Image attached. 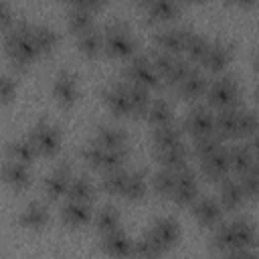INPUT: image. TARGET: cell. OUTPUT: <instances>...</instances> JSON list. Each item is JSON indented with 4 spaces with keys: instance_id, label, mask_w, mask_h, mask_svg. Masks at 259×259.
Instances as JSON below:
<instances>
[{
    "instance_id": "3",
    "label": "cell",
    "mask_w": 259,
    "mask_h": 259,
    "mask_svg": "<svg viewBox=\"0 0 259 259\" xmlns=\"http://www.w3.org/2000/svg\"><path fill=\"white\" fill-rule=\"evenodd\" d=\"M123 75L127 81L138 83L146 89H158L162 83V75L156 71L150 55H134L132 59H127Z\"/></svg>"
},
{
    "instance_id": "33",
    "label": "cell",
    "mask_w": 259,
    "mask_h": 259,
    "mask_svg": "<svg viewBox=\"0 0 259 259\" xmlns=\"http://www.w3.org/2000/svg\"><path fill=\"white\" fill-rule=\"evenodd\" d=\"M152 140H154L156 150H158V148L176 146V144H180V142H182V127H178L176 123H168V125L154 127Z\"/></svg>"
},
{
    "instance_id": "30",
    "label": "cell",
    "mask_w": 259,
    "mask_h": 259,
    "mask_svg": "<svg viewBox=\"0 0 259 259\" xmlns=\"http://www.w3.org/2000/svg\"><path fill=\"white\" fill-rule=\"evenodd\" d=\"M38 154L34 142L28 138H18V140H12L8 142V156L10 160H16V162H22V164H28L34 160V156Z\"/></svg>"
},
{
    "instance_id": "50",
    "label": "cell",
    "mask_w": 259,
    "mask_h": 259,
    "mask_svg": "<svg viewBox=\"0 0 259 259\" xmlns=\"http://www.w3.org/2000/svg\"><path fill=\"white\" fill-rule=\"evenodd\" d=\"M245 174H249V176H253L257 182H259V158L253 162V166L249 168V172H245Z\"/></svg>"
},
{
    "instance_id": "8",
    "label": "cell",
    "mask_w": 259,
    "mask_h": 259,
    "mask_svg": "<svg viewBox=\"0 0 259 259\" xmlns=\"http://www.w3.org/2000/svg\"><path fill=\"white\" fill-rule=\"evenodd\" d=\"M172 200L178 204H194L198 200V182L194 170L188 166L176 172V186L172 192Z\"/></svg>"
},
{
    "instance_id": "17",
    "label": "cell",
    "mask_w": 259,
    "mask_h": 259,
    "mask_svg": "<svg viewBox=\"0 0 259 259\" xmlns=\"http://www.w3.org/2000/svg\"><path fill=\"white\" fill-rule=\"evenodd\" d=\"M200 170H202V174H204L206 178H212V180H217V178H227V174H229V170H231L229 148L223 146V148L217 150L214 154L202 158V160H200Z\"/></svg>"
},
{
    "instance_id": "16",
    "label": "cell",
    "mask_w": 259,
    "mask_h": 259,
    "mask_svg": "<svg viewBox=\"0 0 259 259\" xmlns=\"http://www.w3.org/2000/svg\"><path fill=\"white\" fill-rule=\"evenodd\" d=\"M223 204H221V200H214V198H210V196H202V198H198L194 204H192V212H194V217L198 219V223L200 225H204V227H217L219 223H221V219H223Z\"/></svg>"
},
{
    "instance_id": "2",
    "label": "cell",
    "mask_w": 259,
    "mask_h": 259,
    "mask_svg": "<svg viewBox=\"0 0 259 259\" xmlns=\"http://www.w3.org/2000/svg\"><path fill=\"white\" fill-rule=\"evenodd\" d=\"M136 38L130 26L121 20H113L103 30V49L117 59H132L136 55Z\"/></svg>"
},
{
    "instance_id": "48",
    "label": "cell",
    "mask_w": 259,
    "mask_h": 259,
    "mask_svg": "<svg viewBox=\"0 0 259 259\" xmlns=\"http://www.w3.org/2000/svg\"><path fill=\"white\" fill-rule=\"evenodd\" d=\"M12 22H14V14H12L10 4L6 0H0V26L6 30Z\"/></svg>"
},
{
    "instance_id": "10",
    "label": "cell",
    "mask_w": 259,
    "mask_h": 259,
    "mask_svg": "<svg viewBox=\"0 0 259 259\" xmlns=\"http://www.w3.org/2000/svg\"><path fill=\"white\" fill-rule=\"evenodd\" d=\"M103 101L109 107L111 113L123 117L134 113L132 111V101H130V93H127V83H109L103 89Z\"/></svg>"
},
{
    "instance_id": "49",
    "label": "cell",
    "mask_w": 259,
    "mask_h": 259,
    "mask_svg": "<svg viewBox=\"0 0 259 259\" xmlns=\"http://www.w3.org/2000/svg\"><path fill=\"white\" fill-rule=\"evenodd\" d=\"M249 148H251V150H253V154L259 158V130L251 136V144H249Z\"/></svg>"
},
{
    "instance_id": "27",
    "label": "cell",
    "mask_w": 259,
    "mask_h": 259,
    "mask_svg": "<svg viewBox=\"0 0 259 259\" xmlns=\"http://www.w3.org/2000/svg\"><path fill=\"white\" fill-rule=\"evenodd\" d=\"M148 121L154 125V127H160V125H168V123H174V111H172V105L168 99L164 97H158V99H152V105L146 113Z\"/></svg>"
},
{
    "instance_id": "39",
    "label": "cell",
    "mask_w": 259,
    "mask_h": 259,
    "mask_svg": "<svg viewBox=\"0 0 259 259\" xmlns=\"http://www.w3.org/2000/svg\"><path fill=\"white\" fill-rule=\"evenodd\" d=\"M223 148V138L212 132V134H206V136H200V138H194V144H192V152L202 160L210 154H214L217 150Z\"/></svg>"
},
{
    "instance_id": "13",
    "label": "cell",
    "mask_w": 259,
    "mask_h": 259,
    "mask_svg": "<svg viewBox=\"0 0 259 259\" xmlns=\"http://www.w3.org/2000/svg\"><path fill=\"white\" fill-rule=\"evenodd\" d=\"M73 176H71V166L69 164H61L57 166L51 174H47L45 182H42V188H45V194L53 200L61 198L67 194L69 190V184H71Z\"/></svg>"
},
{
    "instance_id": "6",
    "label": "cell",
    "mask_w": 259,
    "mask_h": 259,
    "mask_svg": "<svg viewBox=\"0 0 259 259\" xmlns=\"http://www.w3.org/2000/svg\"><path fill=\"white\" fill-rule=\"evenodd\" d=\"M101 2H91V0H79V2H73L69 8H67V22H69V28L75 30V34L87 30L93 26V12L99 10Z\"/></svg>"
},
{
    "instance_id": "4",
    "label": "cell",
    "mask_w": 259,
    "mask_h": 259,
    "mask_svg": "<svg viewBox=\"0 0 259 259\" xmlns=\"http://www.w3.org/2000/svg\"><path fill=\"white\" fill-rule=\"evenodd\" d=\"M239 83L233 75H223L219 77L217 81H212L208 85V91H206V97H208V103L212 107H219V109H229V107H239Z\"/></svg>"
},
{
    "instance_id": "37",
    "label": "cell",
    "mask_w": 259,
    "mask_h": 259,
    "mask_svg": "<svg viewBox=\"0 0 259 259\" xmlns=\"http://www.w3.org/2000/svg\"><path fill=\"white\" fill-rule=\"evenodd\" d=\"M32 38H34L40 53H51L59 42L57 30L49 24H34L32 26Z\"/></svg>"
},
{
    "instance_id": "46",
    "label": "cell",
    "mask_w": 259,
    "mask_h": 259,
    "mask_svg": "<svg viewBox=\"0 0 259 259\" xmlns=\"http://www.w3.org/2000/svg\"><path fill=\"white\" fill-rule=\"evenodd\" d=\"M103 154H105V148L95 140V142H89L85 148H83V160L93 166V168H101V162H103Z\"/></svg>"
},
{
    "instance_id": "47",
    "label": "cell",
    "mask_w": 259,
    "mask_h": 259,
    "mask_svg": "<svg viewBox=\"0 0 259 259\" xmlns=\"http://www.w3.org/2000/svg\"><path fill=\"white\" fill-rule=\"evenodd\" d=\"M16 93V79L10 73H2L0 75V99L2 103H8Z\"/></svg>"
},
{
    "instance_id": "20",
    "label": "cell",
    "mask_w": 259,
    "mask_h": 259,
    "mask_svg": "<svg viewBox=\"0 0 259 259\" xmlns=\"http://www.w3.org/2000/svg\"><path fill=\"white\" fill-rule=\"evenodd\" d=\"M219 194H221V204H223V208H227V210L239 208V206L245 202V198H247V194H245L241 182H239L237 178H229V176L221 180V190H219Z\"/></svg>"
},
{
    "instance_id": "1",
    "label": "cell",
    "mask_w": 259,
    "mask_h": 259,
    "mask_svg": "<svg viewBox=\"0 0 259 259\" xmlns=\"http://www.w3.org/2000/svg\"><path fill=\"white\" fill-rule=\"evenodd\" d=\"M32 26L34 24L26 18H14V22L4 30V49L14 67H26L40 55L32 38Z\"/></svg>"
},
{
    "instance_id": "36",
    "label": "cell",
    "mask_w": 259,
    "mask_h": 259,
    "mask_svg": "<svg viewBox=\"0 0 259 259\" xmlns=\"http://www.w3.org/2000/svg\"><path fill=\"white\" fill-rule=\"evenodd\" d=\"M130 172L125 168H117V170H107L101 176V188L107 194H123L125 182H127Z\"/></svg>"
},
{
    "instance_id": "5",
    "label": "cell",
    "mask_w": 259,
    "mask_h": 259,
    "mask_svg": "<svg viewBox=\"0 0 259 259\" xmlns=\"http://www.w3.org/2000/svg\"><path fill=\"white\" fill-rule=\"evenodd\" d=\"M30 140L34 142L38 154L42 156H55L61 148V132L55 123L40 119L30 130Z\"/></svg>"
},
{
    "instance_id": "9",
    "label": "cell",
    "mask_w": 259,
    "mask_h": 259,
    "mask_svg": "<svg viewBox=\"0 0 259 259\" xmlns=\"http://www.w3.org/2000/svg\"><path fill=\"white\" fill-rule=\"evenodd\" d=\"M190 32L192 30L188 26H166V28H160L156 32V36H154L156 49H162V51H168L172 55H178L180 51H184Z\"/></svg>"
},
{
    "instance_id": "45",
    "label": "cell",
    "mask_w": 259,
    "mask_h": 259,
    "mask_svg": "<svg viewBox=\"0 0 259 259\" xmlns=\"http://www.w3.org/2000/svg\"><path fill=\"white\" fill-rule=\"evenodd\" d=\"M150 59H152L156 71H158V73L162 75V79H164V75H166V73L170 71V67L174 65L176 55H172V53H168V51H162V49H156V51H152Z\"/></svg>"
},
{
    "instance_id": "52",
    "label": "cell",
    "mask_w": 259,
    "mask_h": 259,
    "mask_svg": "<svg viewBox=\"0 0 259 259\" xmlns=\"http://www.w3.org/2000/svg\"><path fill=\"white\" fill-rule=\"evenodd\" d=\"M243 259H259V251L245 249V251H243Z\"/></svg>"
},
{
    "instance_id": "28",
    "label": "cell",
    "mask_w": 259,
    "mask_h": 259,
    "mask_svg": "<svg viewBox=\"0 0 259 259\" xmlns=\"http://www.w3.org/2000/svg\"><path fill=\"white\" fill-rule=\"evenodd\" d=\"M237 121H239V107L221 109L214 115V132L225 140L237 136Z\"/></svg>"
},
{
    "instance_id": "41",
    "label": "cell",
    "mask_w": 259,
    "mask_h": 259,
    "mask_svg": "<svg viewBox=\"0 0 259 259\" xmlns=\"http://www.w3.org/2000/svg\"><path fill=\"white\" fill-rule=\"evenodd\" d=\"M152 186L160 196H172L176 186V172L168 168H160L152 178Z\"/></svg>"
},
{
    "instance_id": "12",
    "label": "cell",
    "mask_w": 259,
    "mask_h": 259,
    "mask_svg": "<svg viewBox=\"0 0 259 259\" xmlns=\"http://www.w3.org/2000/svg\"><path fill=\"white\" fill-rule=\"evenodd\" d=\"M231 59H233V45L223 40V38H217V40L210 42V47H208V51L202 59V65H204L206 71L219 73L231 63Z\"/></svg>"
},
{
    "instance_id": "35",
    "label": "cell",
    "mask_w": 259,
    "mask_h": 259,
    "mask_svg": "<svg viewBox=\"0 0 259 259\" xmlns=\"http://www.w3.org/2000/svg\"><path fill=\"white\" fill-rule=\"evenodd\" d=\"M93 182L87 178V176H75L69 184V190H67V198L69 200H77V202H87L93 198Z\"/></svg>"
},
{
    "instance_id": "14",
    "label": "cell",
    "mask_w": 259,
    "mask_h": 259,
    "mask_svg": "<svg viewBox=\"0 0 259 259\" xmlns=\"http://www.w3.org/2000/svg\"><path fill=\"white\" fill-rule=\"evenodd\" d=\"M101 249L113 259H127L134 255V241L123 231H113L103 235Z\"/></svg>"
},
{
    "instance_id": "53",
    "label": "cell",
    "mask_w": 259,
    "mask_h": 259,
    "mask_svg": "<svg viewBox=\"0 0 259 259\" xmlns=\"http://www.w3.org/2000/svg\"><path fill=\"white\" fill-rule=\"evenodd\" d=\"M255 69H257V73H259V51H257V57H255Z\"/></svg>"
},
{
    "instance_id": "18",
    "label": "cell",
    "mask_w": 259,
    "mask_h": 259,
    "mask_svg": "<svg viewBox=\"0 0 259 259\" xmlns=\"http://www.w3.org/2000/svg\"><path fill=\"white\" fill-rule=\"evenodd\" d=\"M188 156H190V152L182 142L176 144V146H168V148H158L156 150V160L160 162V166L168 168V170H174V172L186 168Z\"/></svg>"
},
{
    "instance_id": "19",
    "label": "cell",
    "mask_w": 259,
    "mask_h": 259,
    "mask_svg": "<svg viewBox=\"0 0 259 259\" xmlns=\"http://www.w3.org/2000/svg\"><path fill=\"white\" fill-rule=\"evenodd\" d=\"M150 235H152L160 245H164V247L168 249V247H172V245L178 241V237H180V225H178L176 219H172V217H158V219L154 221L152 229H150Z\"/></svg>"
},
{
    "instance_id": "40",
    "label": "cell",
    "mask_w": 259,
    "mask_h": 259,
    "mask_svg": "<svg viewBox=\"0 0 259 259\" xmlns=\"http://www.w3.org/2000/svg\"><path fill=\"white\" fill-rule=\"evenodd\" d=\"M208 47H210L208 38H206L204 34H198V32H194V30H192V32H190V36H188V40H186L184 53H186L188 61H200V63H202V59H204V55H206Z\"/></svg>"
},
{
    "instance_id": "29",
    "label": "cell",
    "mask_w": 259,
    "mask_h": 259,
    "mask_svg": "<svg viewBox=\"0 0 259 259\" xmlns=\"http://www.w3.org/2000/svg\"><path fill=\"white\" fill-rule=\"evenodd\" d=\"M229 160H231V170H235L237 174L243 176L253 166L255 154L247 144H237V146L229 148Z\"/></svg>"
},
{
    "instance_id": "32",
    "label": "cell",
    "mask_w": 259,
    "mask_h": 259,
    "mask_svg": "<svg viewBox=\"0 0 259 259\" xmlns=\"http://www.w3.org/2000/svg\"><path fill=\"white\" fill-rule=\"evenodd\" d=\"M77 47L87 57H95L103 49V32H99L95 26L83 30L77 34Z\"/></svg>"
},
{
    "instance_id": "21",
    "label": "cell",
    "mask_w": 259,
    "mask_h": 259,
    "mask_svg": "<svg viewBox=\"0 0 259 259\" xmlns=\"http://www.w3.org/2000/svg\"><path fill=\"white\" fill-rule=\"evenodd\" d=\"M4 180L8 186H12L14 190H22L30 184L32 180V174H30V168L28 164H22V162H16V160H8L4 164Z\"/></svg>"
},
{
    "instance_id": "26",
    "label": "cell",
    "mask_w": 259,
    "mask_h": 259,
    "mask_svg": "<svg viewBox=\"0 0 259 259\" xmlns=\"http://www.w3.org/2000/svg\"><path fill=\"white\" fill-rule=\"evenodd\" d=\"M144 10L150 20L162 22V20L174 18L180 12V6L172 0H150V2H144Z\"/></svg>"
},
{
    "instance_id": "7",
    "label": "cell",
    "mask_w": 259,
    "mask_h": 259,
    "mask_svg": "<svg viewBox=\"0 0 259 259\" xmlns=\"http://www.w3.org/2000/svg\"><path fill=\"white\" fill-rule=\"evenodd\" d=\"M182 127L192 138H200V136L212 134L214 132V115L206 105H194L192 109H188Z\"/></svg>"
},
{
    "instance_id": "43",
    "label": "cell",
    "mask_w": 259,
    "mask_h": 259,
    "mask_svg": "<svg viewBox=\"0 0 259 259\" xmlns=\"http://www.w3.org/2000/svg\"><path fill=\"white\" fill-rule=\"evenodd\" d=\"M190 71H192L190 61H188V59H180V57H176L174 65L170 67V71L164 75V79H162V81H164L166 85H170V87H178Z\"/></svg>"
},
{
    "instance_id": "34",
    "label": "cell",
    "mask_w": 259,
    "mask_h": 259,
    "mask_svg": "<svg viewBox=\"0 0 259 259\" xmlns=\"http://www.w3.org/2000/svg\"><path fill=\"white\" fill-rule=\"evenodd\" d=\"M127 93H130V101H132V111L136 115H146L152 105L150 89H146L138 83H127Z\"/></svg>"
},
{
    "instance_id": "51",
    "label": "cell",
    "mask_w": 259,
    "mask_h": 259,
    "mask_svg": "<svg viewBox=\"0 0 259 259\" xmlns=\"http://www.w3.org/2000/svg\"><path fill=\"white\" fill-rule=\"evenodd\" d=\"M219 259H243V251H231V253L221 255Z\"/></svg>"
},
{
    "instance_id": "38",
    "label": "cell",
    "mask_w": 259,
    "mask_h": 259,
    "mask_svg": "<svg viewBox=\"0 0 259 259\" xmlns=\"http://www.w3.org/2000/svg\"><path fill=\"white\" fill-rule=\"evenodd\" d=\"M119 225H121V214L115 206H103L97 217H95V227L107 235V233H113V231H119Z\"/></svg>"
},
{
    "instance_id": "25",
    "label": "cell",
    "mask_w": 259,
    "mask_h": 259,
    "mask_svg": "<svg viewBox=\"0 0 259 259\" xmlns=\"http://www.w3.org/2000/svg\"><path fill=\"white\" fill-rule=\"evenodd\" d=\"M97 142L107 150H121L127 144V134L119 125H99L97 127Z\"/></svg>"
},
{
    "instance_id": "44",
    "label": "cell",
    "mask_w": 259,
    "mask_h": 259,
    "mask_svg": "<svg viewBox=\"0 0 259 259\" xmlns=\"http://www.w3.org/2000/svg\"><path fill=\"white\" fill-rule=\"evenodd\" d=\"M259 130V117L255 111L239 109V121H237V136H253Z\"/></svg>"
},
{
    "instance_id": "42",
    "label": "cell",
    "mask_w": 259,
    "mask_h": 259,
    "mask_svg": "<svg viewBox=\"0 0 259 259\" xmlns=\"http://www.w3.org/2000/svg\"><path fill=\"white\" fill-rule=\"evenodd\" d=\"M146 188H148V184H146L144 172L134 170L127 176V182H125V188H123V194L121 196H125L127 200H138V198H142L146 194Z\"/></svg>"
},
{
    "instance_id": "15",
    "label": "cell",
    "mask_w": 259,
    "mask_h": 259,
    "mask_svg": "<svg viewBox=\"0 0 259 259\" xmlns=\"http://www.w3.org/2000/svg\"><path fill=\"white\" fill-rule=\"evenodd\" d=\"M229 231H231V239H233V247L235 251H245L251 249L257 243V231L255 225L247 219H235L233 223H227Z\"/></svg>"
},
{
    "instance_id": "24",
    "label": "cell",
    "mask_w": 259,
    "mask_h": 259,
    "mask_svg": "<svg viewBox=\"0 0 259 259\" xmlns=\"http://www.w3.org/2000/svg\"><path fill=\"white\" fill-rule=\"evenodd\" d=\"M61 219L69 227H81L91 221V208L87 202H77V200H67L61 208Z\"/></svg>"
},
{
    "instance_id": "11",
    "label": "cell",
    "mask_w": 259,
    "mask_h": 259,
    "mask_svg": "<svg viewBox=\"0 0 259 259\" xmlns=\"http://www.w3.org/2000/svg\"><path fill=\"white\" fill-rule=\"evenodd\" d=\"M53 95L55 99L63 105V107H69L77 101V95H79V87H77V77L63 69L57 73L55 81H53Z\"/></svg>"
},
{
    "instance_id": "22",
    "label": "cell",
    "mask_w": 259,
    "mask_h": 259,
    "mask_svg": "<svg viewBox=\"0 0 259 259\" xmlns=\"http://www.w3.org/2000/svg\"><path fill=\"white\" fill-rule=\"evenodd\" d=\"M176 89H178V93L182 97L196 99V97H200L202 93L208 91V79H206V75L200 69H192Z\"/></svg>"
},
{
    "instance_id": "31",
    "label": "cell",
    "mask_w": 259,
    "mask_h": 259,
    "mask_svg": "<svg viewBox=\"0 0 259 259\" xmlns=\"http://www.w3.org/2000/svg\"><path fill=\"white\" fill-rule=\"evenodd\" d=\"M166 247L160 245L150 233L142 235L138 241H134V255L138 259H160L164 255Z\"/></svg>"
},
{
    "instance_id": "23",
    "label": "cell",
    "mask_w": 259,
    "mask_h": 259,
    "mask_svg": "<svg viewBox=\"0 0 259 259\" xmlns=\"http://www.w3.org/2000/svg\"><path fill=\"white\" fill-rule=\"evenodd\" d=\"M18 223L26 229H42L49 223V210L42 202H28L20 214H18Z\"/></svg>"
},
{
    "instance_id": "54",
    "label": "cell",
    "mask_w": 259,
    "mask_h": 259,
    "mask_svg": "<svg viewBox=\"0 0 259 259\" xmlns=\"http://www.w3.org/2000/svg\"><path fill=\"white\" fill-rule=\"evenodd\" d=\"M257 101H259V91H257Z\"/></svg>"
}]
</instances>
